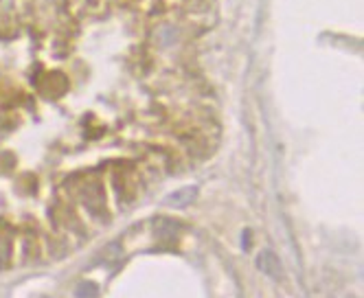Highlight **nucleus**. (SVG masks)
Listing matches in <instances>:
<instances>
[{"mask_svg": "<svg viewBox=\"0 0 364 298\" xmlns=\"http://www.w3.org/2000/svg\"><path fill=\"white\" fill-rule=\"evenodd\" d=\"M277 265H279V261H277V257L272 252H264L262 257H259V267H262L266 275H272L274 277L279 272Z\"/></svg>", "mask_w": 364, "mask_h": 298, "instance_id": "1", "label": "nucleus"}, {"mask_svg": "<svg viewBox=\"0 0 364 298\" xmlns=\"http://www.w3.org/2000/svg\"><path fill=\"white\" fill-rule=\"evenodd\" d=\"M193 196H196V188H182V191L173 193L167 202L171 206H185V204H189L193 200Z\"/></svg>", "mask_w": 364, "mask_h": 298, "instance_id": "2", "label": "nucleus"}, {"mask_svg": "<svg viewBox=\"0 0 364 298\" xmlns=\"http://www.w3.org/2000/svg\"><path fill=\"white\" fill-rule=\"evenodd\" d=\"M99 294V289L92 285V283H80L75 289V296L77 298H95Z\"/></svg>", "mask_w": 364, "mask_h": 298, "instance_id": "3", "label": "nucleus"}]
</instances>
